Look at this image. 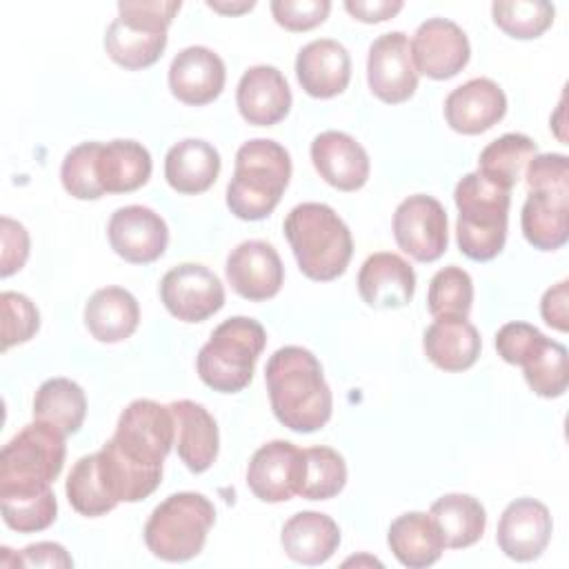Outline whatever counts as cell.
<instances>
[{
  "label": "cell",
  "instance_id": "cell-38",
  "mask_svg": "<svg viewBox=\"0 0 569 569\" xmlns=\"http://www.w3.org/2000/svg\"><path fill=\"white\" fill-rule=\"evenodd\" d=\"M473 302L471 276L456 264H449L429 282L427 309L433 318H467Z\"/></svg>",
  "mask_w": 569,
  "mask_h": 569
},
{
  "label": "cell",
  "instance_id": "cell-11",
  "mask_svg": "<svg viewBox=\"0 0 569 569\" xmlns=\"http://www.w3.org/2000/svg\"><path fill=\"white\" fill-rule=\"evenodd\" d=\"M391 227L396 244L418 262H433L447 251V211L433 196L405 198L396 207Z\"/></svg>",
  "mask_w": 569,
  "mask_h": 569
},
{
  "label": "cell",
  "instance_id": "cell-15",
  "mask_svg": "<svg viewBox=\"0 0 569 569\" xmlns=\"http://www.w3.org/2000/svg\"><path fill=\"white\" fill-rule=\"evenodd\" d=\"M111 249L131 264L158 260L169 244V229L160 213L142 204H127L111 213L107 224Z\"/></svg>",
  "mask_w": 569,
  "mask_h": 569
},
{
  "label": "cell",
  "instance_id": "cell-47",
  "mask_svg": "<svg viewBox=\"0 0 569 569\" xmlns=\"http://www.w3.org/2000/svg\"><path fill=\"white\" fill-rule=\"evenodd\" d=\"M18 567H73V560L58 542H36L18 553Z\"/></svg>",
  "mask_w": 569,
  "mask_h": 569
},
{
  "label": "cell",
  "instance_id": "cell-1",
  "mask_svg": "<svg viewBox=\"0 0 569 569\" xmlns=\"http://www.w3.org/2000/svg\"><path fill=\"white\" fill-rule=\"evenodd\" d=\"M176 445V425L169 405L133 400L120 413L113 436L98 451L102 478L118 502H138L151 496L162 480V462Z\"/></svg>",
  "mask_w": 569,
  "mask_h": 569
},
{
  "label": "cell",
  "instance_id": "cell-46",
  "mask_svg": "<svg viewBox=\"0 0 569 569\" xmlns=\"http://www.w3.org/2000/svg\"><path fill=\"white\" fill-rule=\"evenodd\" d=\"M540 316L558 331L569 329V280H560L545 291L540 300Z\"/></svg>",
  "mask_w": 569,
  "mask_h": 569
},
{
  "label": "cell",
  "instance_id": "cell-41",
  "mask_svg": "<svg viewBox=\"0 0 569 569\" xmlns=\"http://www.w3.org/2000/svg\"><path fill=\"white\" fill-rule=\"evenodd\" d=\"M98 151L100 142H82L64 156L60 167V180L69 196L78 200H98L104 196L96 173Z\"/></svg>",
  "mask_w": 569,
  "mask_h": 569
},
{
  "label": "cell",
  "instance_id": "cell-36",
  "mask_svg": "<svg viewBox=\"0 0 569 569\" xmlns=\"http://www.w3.org/2000/svg\"><path fill=\"white\" fill-rule=\"evenodd\" d=\"M347 485L345 458L331 447L300 449L296 493L307 500H329Z\"/></svg>",
  "mask_w": 569,
  "mask_h": 569
},
{
  "label": "cell",
  "instance_id": "cell-40",
  "mask_svg": "<svg viewBox=\"0 0 569 569\" xmlns=\"http://www.w3.org/2000/svg\"><path fill=\"white\" fill-rule=\"evenodd\" d=\"M2 520L18 533H36L56 522L58 502L53 491L36 496H0Z\"/></svg>",
  "mask_w": 569,
  "mask_h": 569
},
{
  "label": "cell",
  "instance_id": "cell-31",
  "mask_svg": "<svg viewBox=\"0 0 569 569\" xmlns=\"http://www.w3.org/2000/svg\"><path fill=\"white\" fill-rule=\"evenodd\" d=\"M387 542L396 560L409 569L431 567L445 551V540L436 522L422 511L398 516L389 525Z\"/></svg>",
  "mask_w": 569,
  "mask_h": 569
},
{
  "label": "cell",
  "instance_id": "cell-13",
  "mask_svg": "<svg viewBox=\"0 0 569 569\" xmlns=\"http://www.w3.org/2000/svg\"><path fill=\"white\" fill-rule=\"evenodd\" d=\"M367 82L371 93L387 102L400 104L418 89V71L413 67L409 38L402 31L378 36L367 53Z\"/></svg>",
  "mask_w": 569,
  "mask_h": 569
},
{
  "label": "cell",
  "instance_id": "cell-45",
  "mask_svg": "<svg viewBox=\"0 0 569 569\" xmlns=\"http://www.w3.org/2000/svg\"><path fill=\"white\" fill-rule=\"evenodd\" d=\"M0 238H2V256H0V276L9 278L20 271L29 258V233L9 216L0 218Z\"/></svg>",
  "mask_w": 569,
  "mask_h": 569
},
{
  "label": "cell",
  "instance_id": "cell-8",
  "mask_svg": "<svg viewBox=\"0 0 569 569\" xmlns=\"http://www.w3.org/2000/svg\"><path fill=\"white\" fill-rule=\"evenodd\" d=\"M180 7V0L118 2V18L104 31L107 56L124 69L151 67L167 47V29Z\"/></svg>",
  "mask_w": 569,
  "mask_h": 569
},
{
  "label": "cell",
  "instance_id": "cell-37",
  "mask_svg": "<svg viewBox=\"0 0 569 569\" xmlns=\"http://www.w3.org/2000/svg\"><path fill=\"white\" fill-rule=\"evenodd\" d=\"M67 500L69 505L87 518H98L116 509L118 500L111 496L98 462V451L82 456L67 476Z\"/></svg>",
  "mask_w": 569,
  "mask_h": 569
},
{
  "label": "cell",
  "instance_id": "cell-44",
  "mask_svg": "<svg viewBox=\"0 0 569 569\" xmlns=\"http://www.w3.org/2000/svg\"><path fill=\"white\" fill-rule=\"evenodd\" d=\"M527 189H569V160L565 153H536L527 169Z\"/></svg>",
  "mask_w": 569,
  "mask_h": 569
},
{
  "label": "cell",
  "instance_id": "cell-29",
  "mask_svg": "<svg viewBox=\"0 0 569 569\" xmlns=\"http://www.w3.org/2000/svg\"><path fill=\"white\" fill-rule=\"evenodd\" d=\"M425 356L442 371H465L476 365L482 340L467 318H436L422 338Z\"/></svg>",
  "mask_w": 569,
  "mask_h": 569
},
{
  "label": "cell",
  "instance_id": "cell-22",
  "mask_svg": "<svg viewBox=\"0 0 569 569\" xmlns=\"http://www.w3.org/2000/svg\"><path fill=\"white\" fill-rule=\"evenodd\" d=\"M358 291L373 309H400L413 298L416 273L398 253L378 251L362 262L358 271Z\"/></svg>",
  "mask_w": 569,
  "mask_h": 569
},
{
  "label": "cell",
  "instance_id": "cell-27",
  "mask_svg": "<svg viewBox=\"0 0 569 569\" xmlns=\"http://www.w3.org/2000/svg\"><path fill=\"white\" fill-rule=\"evenodd\" d=\"M280 545L293 562L322 565L338 551L340 529L327 513L300 511L282 525Z\"/></svg>",
  "mask_w": 569,
  "mask_h": 569
},
{
  "label": "cell",
  "instance_id": "cell-49",
  "mask_svg": "<svg viewBox=\"0 0 569 569\" xmlns=\"http://www.w3.org/2000/svg\"><path fill=\"white\" fill-rule=\"evenodd\" d=\"M209 9L213 11H220V13H242V11H249L256 7L253 0H242V2H220V0H209L207 2Z\"/></svg>",
  "mask_w": 569,
  "mask_h": 569
},
{
  "label": "cell",
  "instance_id": "cell-43",
  "mask_svg": "<svg viewBox=\"0 0 569 569\" xmlns=\"http://www.w3.org/2000/svg\"><path fill=\"white\" fill-rule=\"evenodd\" d=\"M273 20L287 31H309L322 24L331 11L329 0H271Z\"/></svg>",
  "mask_w": 569,
  "mask_h": 569
},
{
  "label": "cell",
  "instance_id": "cell-17",
  "mask_svg": "<svg viewBox=\"0 0 569 569\" xmlns=\"http://www.w3.org/2000/svg\"><path fill=\"white\" fill-rule=\"evenodd\" d=\"M224 271L231 289L253 302L273 298L284 282L282 260L264 240H244L231 249Z\"/></svg>",
  "mask_w": 569,
  "mask_h": 569
},
{
  "label": "cell",
  "instance_id": "cell-14",
  "mask_svg": "<svg viewBox=\"0 0 569 569\" xmlns=\"http://www.w3.org/2000/svg\"><path fill=\"white\" fill-rule=\"evenodd\" d=\"M409 47L416 71L431 80L453 78L467 67L471 56L467 33L447 18L425 20Z\"/></svg>",
  "mask_w": 569,
  "mask_h": 569
},
{
  "label": "cell",
  "instance_id": "cell-30",
  "mask_svg": "<svg viewBox=\"0 0 569 569\" xmlns=\"http://www.w3.org/2000/svg\"><path fill=\"white\" fill-rule=\"evenodd\" d=\"M140 322V307L131 291L102 287L84 305V325L98 342H122Z\"/></svg>",
  "mask_w": 569,
  "mask_h": 569
},
{
  "label": "cell",
  "instance_id": "cell-12",
  "mask_svg": "<svg viewBox=\"0 0 569 569\" xmlns=\"http://www.w3.org/2000/svg\"><path fill=\"white\" fill-rule=\"evenodd\" d=\"M160 300L173 318L182 322H202L222 309L224 287L204 264L182 262L162 276Z\"/></svg>",
  "mask_w": 569,
  "mask_h": 569
},
{
  "label": "cell",
  "instance_id": "cell-19",
  "mask_svg": "<svg viewBox=\"0 0 569 569\" xmlns=\"http://www.w3.org/2000/svg\"><path fill=\"white\" fill-rule=\"evenodd\" d=\"M224 62L209 47H187L171 60L169 67L171 93L191 107L213 102L224 89Z\"/></svg>",
  "mask_w": 569,
  "mask_h": 569
},
{
  "label": "cell",
  "instance_id": "cell-18",
  "mask_svg": "<svg viewBox=\"0 0 569 569\" xmlns=\"http://www.w3.org/2000/svg\"><path fill=\"white\" fill-rule=\"evenodd\" d=\"M507 113V96L489 78H471L445 100L447 124L465 136H476L498 124Z\"/></svg>",
  "mask_w": 569,
  "mask_h": 569
},
{
  "label": "cell",
  "instance_id": "cell-33",
  "mask_svg": "<svg viewBox=\"0 0 569 569\" xmlns=\"http://www.w3.org/2000/svg\"><path fill=\"white\" fill-rule=\"evenodd\" d=\"M431 520L436 522L445 547L465 549L476 545L487 527V511L469 493H445L440 496L431 509Z\"/></svg>",
  "mask_w": 569,
  "mask_h": 569
},
{
  "label": "cell",
  "instance_id": "cell-26",
  "mask_svg": "<svg viewBox=\"0 0 569 569\" xmlns=\"http://www.w3.org/2000/svg\"><path fill=\"white\" fill-rule=\"evenodd\" d=\"M569 189H531L522 204L520 227L527 242L556 251L569 240Z\"/></svg>",
  "mask_w": 569,
  "mask_h": 569
},
{
  "label": "cell",
  "instance_id": "cell-24",
  "mask_svg": "<svg viewBox=\"0 0 569 569\" xmlns=\"http://www.w3.org/2000/svg\"><path fill=\"white\" fill-rule=\"evenodd\" d=\"M296 76L311 98H333L342 93L351 80L349 51L331 38L311 40L298 51Z\"/></svg>",
  "mask_w": 569,
  "mask_h": 569
},
{
  "label": "cell",
  "instance_id": "cell-16",
  "mask_svg": "<svg viewBox=\"0 0 569 569\" xmlns=\"http://www.w3.org/2000/svg\"><path fill=\"white\" fill-rule=\"evenodd\" d=\"M553 520L549 509L536 498H516L498 520L496 542L500 551L518 562L536 560L549 545Z\"/></svg>",
  "mask_w": 569,
  "mask_h": 569
},
{
  "label": "cell",
  "instance_id": "cell-20",
  "mask_svg": "<svg viewBox=\"0 0 569 569\" xmlns=\"http://www.w3.org/2000/svg\"><path fill=\"white\" fill-rule=\"evenodd\" d=\"M236 104L249 124L271 127L289 113L291 89L280 69L256 64L242 73L236 89Z\"/></svg>",
  "mask_w": 569,
  "mask_h": 569
},
{
  "label": "cell",
  "instance_id": "cell-32",
  "mask_svg": "<svg viewBox=\"0 0 569 569\" xmlns=\"http://www.w3.org/2000/svg\"><path fill=\"white\" fill-rule=\"evenodd\" d=\"M96 173L104 193H129L147 184L151 156L147 147L136 140L100 142Z\"/></svg>",
  "mask_w": 569,
  "mask_h": 569
},
{
  "label": "cell",
  "instance_id": "cell-6",
  "mask_svg": "<svg viewBox=\"0 0 569 569\" xmlns=\"http://www.w3.org/2000/svg\"><path fill=\"white\" fill-rule=\"evenodd\" d=\"M64 433L47 422L24 425L0 451V496H36L60 476Z\"/></svg>",
  "mask_w": 569,
  "mask_h": 569
},
{
  "label": "cell",
  "instance_id": "cell-34",
  "mask_svg": "<svg viewBox=\"0 0 569 569\" xmlns=\"http://www.w3.org/2000/svg\"><path fill=\"white\" fill-rule=\"evenodd\" d=\"M87 416V396L69 378L44 380L33 396V420L60 429L64 436L76 433Z\"/></svg>",
  "mask_w": 569,
  "mask_h": 569
},
{
  "label": "cell",
  "instance_id": "cell-39",
  "mask_svg": "<svg viewBox=\"0 0 569 569\" xmlns=\"http://www.w3.org/2000/svg\"><path fill=\"white\" fill-rule=\"evenodd\" d=\"M491 16L507 36L531 40L551 27L556 9L545 0H498L491 4Z\"/></svg>",
  "mask_w": 569,
  "mask_h": 569
},
{
  "label": "cell",
  "instance_id": "cell-10",
  "mask_svg": "<svg viewBox=\"0 0 569 569\" xmlns=\"http://www.w3.org/2000/svg\"><path fill=\"white\" fill-rule=\"evenodd\" d=\"M498 356L522 367L529 389L540 398H558L569 385L565 345L547 338L529 322H507L496 333Z\"/></svg>",
  "mask_w": 569,
  "mask_h": 569
},
{
  "label": "cell",
  "instance_id": "cell-4",
  "mask_svg": "<svg viewBox=\"0 0 569 569\" xmlns=\"http://www.w3.org/2000/svg\"><path fill=\"white\" fill-rule=\"evenodd\" d=\"M291 178L289 151L269 138L247 140L236 151L227 207L240 220H262L280 202Z\"/></svg>",
  "mask_w": 569,
  "mask_h": 569
},
{
  "label": "cell",
  "instance_id": "cell-35",
  "mask_svg": "<svg viewBox=\"0 0 569 569\" xmlns=\"http://www.w3.org/2000/svg\"><path fill=\"white\" fill-rule=\"evenodd\" d=\"M536 142L525 133H505L489 142L478 158V171L493 184L511 191L536 156Z\"/></svg>",
  "mask_w": 569,
  "mask_h": 569
},
{
  "label": "cell",
  "instance_id": "cell-7",
  "mask_svg": "<svg viewBox=\"0 0 569 569\" xmlns=\"http://www.w3.org/2000/svg\"><path fill=\"white\" fill-rule=\"evenodd\" d=\"M267 345L264 327L247 316H233L220 322L202 345L196 369L200 380L220 393L242 391Z\"/></svg>",
  "mask_w": 569,
  "mask_h": 569
},
{
  "label": "cell",
  "instance_id": "cell-21",
  "mask_svg": "<svg viewBox=\"0 0 569 569\" xmlns=\"http://www.w3.org/2000/svg\"><path fill=\"white\" fill-rule=\"evenodd\" d=\"M311 162L320 178L340 189L356 191L369 178V156L365 147L345 131H322L311 142Z\"/></svg>",
  "mask_w": 569,
  "mask_h": 569
},
{
  "label": "cell",
  "instance_id": "cell-5",
  "mask_svg": "<svg viewBox=\"0 0 569 569\" xmlns=\"http://www.w3.org/2000/svg\"><path fill=\"white\" fill-rule=\"evenodd\" d=\"M458 207L456 240L460 251L476 262L493 260L507 240L511 191L493 184L480 171L462 176L456 184Z\"/></svg>",
  "mask_w": 569,
  "mask_h": 569
},
{
  "label": "cell",
  "instance_id": "cell-42",
  "mask_svg": "<svg viewBox=\"0 0 569 569\" xmlns=\"http://www.w3.org/2000/svg\"><path fill=\"white\" fill-rule=\"evenodd\" d=\"M0 309H2V351L11 349L13 345H22L36 336L40 327V313L24 293L2 291Z\"/></svg>",
  "mask_w": 569,
  "mask_h": 569
},
{
  "label": "cell",
  "instance_id": "cell-9",
  "mask_svg": "<svg viewBox=\"0 0 569 569\" xmlns=\"http://www.w3.org/2000/svg\"><path fill=\"white\" fill-rule=\"evenodd\" d=\"M216 522L213 502L196 491H180L164 498L144 525L147 549L167 562L196 558Z\"/></svg>",
  "mask_w": 569,
  "mask_h": 569
},
{
  "label": "cell",
  "instance_id": "cell-23",
  "mask_svg": "<svg viewBox=\"0 0 569 569\" xmlns=\"http://www.w3.org/2000/svg\"><path fill=\"white\" fill-rule=\"evenodd\" d=\"M300 449L289 440L262 445L249 460L247 485L262 502H287L298 487Z\"/></svg>",
  "mask_w": 569,
  "mask_h": 569
},
{
  "label": "cell",
  "instance_id": "cell-3",
  "mask_svg": "<svg viewBox=\"0 0 569 569\" xmlns=\"http://www.w3.org/2000/svg\"><path fill=\"white\" fill-rule=\"evenodd\" d=\"M284 236L307 278L329 282L347 271L353 253L351 231L329 204H296L284 218Z\"/></svg>",
  "mask_w": 569,
  "mask_h": 569
},
{
  "label": "cell",
  "instance_id": "cell-2",
  "mask_svg": "<svg viewBox=\"0 0 569 569\" xmlns=\"http://www.w3.org/2000/svg\"><path fill=\"white\" fill-rule=\"evenodd\" d=\"M264 382L273 416L298 433H311L331 418L333 398L320 360L305 347H280L264 367Z\"/></svg>",
  "mask_w": 569,
  "mask_h": 569
},
{
  "label": "cell",
  "instance_id": "cell-48",
  "mask_svg": "<svg viewBox=\"0 0 569 569\" xmlns=\"http://www.w3.org/2000/svg\"><path fill=\"white\" fill-rule=\"evenodd\" d=\"M405 4L400 0H347L345 9L360 22H385L393 18Z\"/></svg>",
  "mask_w": 569,
  "mask_h": 569
},
{
  "label": "cell",
  "instance_id": "cell-25",
  "mask_svg": "<svg viewBox=\"0 0 569 569\" xmlns=\"http://www.w3.org/2000/svg\"><path fill=\"white\" fill-rule=\"evenodd\" d=\"M176 425V449L178 458L193 473L207 471L220 447L218 425L213 416L193 400H176L169 405Z\"/></svg>",
  "mask_w": 569,
  "mask_h": 569
},
{
  "label": "cell",
  "instance_id": "cell-28",
  "mask_svg": "<svg viewBox=\"0 0 569 569\" xmlns=\"http://www.w3.org/2000/svg\"><path fill=\"white\" fill-rule=\"evenodd\" d=\"M220 173V153L200 138H184L164 156V180L184 196L207 191Z\"/></svg>",
  "mask_w": 569,
  "mask_h": 569
}]
</instances>
